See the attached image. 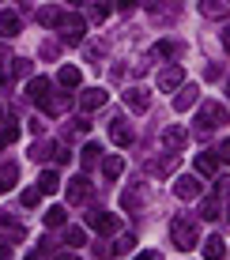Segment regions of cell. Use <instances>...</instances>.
Segmentation results:
<instances>
[{
  "mask_svg": "<svg viewBox=\"0 0 230 260\" xmlns=\"http://www.w3.org/2000/svg\"><path fill=\"white\" fill-rule=\"evenodd\" d=\"M170 241H174V249H181V253L196 249V241H200V222L189 219V215H174V219H170Z\"/></svg>",
  "mask_w": 230,
  "mask_h": 260,
  "instance_id": "6da1fadb",
  "label": "cell"
},
{
  "mask_svg": "<svg viewBox=\"0 0 230 260\" xmlns=\"http://www.w3.org/2000/svg\"><path fill=\"white\" fill-rule=\"evenodd\" d=\"M219 124H226V106L223 102H204L196 110V128L200 132H215Z\"/></svg>",
  "mask_w": 230,
  "mask_h": 260,
  "instance_id": "7a4b0ae2",
  "label": "cell"
},
{
  "mask_svg": "<svg viewBox=\"0 0 230 260\" xmlns=\"http://www.w3.org/2000/svg\"><path fill=\"white\" fill-rule=\"evenodd\" d=\"M57 30H60V42H68V46H79V42L87 38V19L83 15H60V23H57Z\"/></svg>",
  "mask_w": 230,
  "mask_h": 260,
  "instance_id": "3957f363",
  "label": "cell"
},
{
  "mask_svg": "<svg viewBox=\"0 0 230 260\" xmlns=\"http://www.w3.org/2000/svg\"><path fill=\"white\" fill-rule=\"evenodd\" d=\"M185 143H189V128H185V124H166L162 128V147L170 151V155L185 151Z\"/></svg>",
  "mask_w": 230,
  "mask_h": 260,
  "instance_id": "277c9868",
  "label": "cell"
},
{
  "mask_svg": "<svg viewBox=\"0 0 230 260\" xmlns=\"http://www.w3.org/2000/svg\"><path fill=\"white\" fill-rule=\"evenodd\" d=\"M204 192V185H200V174H185L174 181V196L178 200H196V196Z\"/></svg>",
  "mask_w": 230,
  "mask_h": 260,
  "instance_id": "5b68a950",
  "label": "cell"
},
{
  "mask_svg": "<svg viewBox=\"0 0 230 260\" xmlns=\"http://www.w3.org/2000/svg\"><path fill=\"white\" fill-rule=\"evenodd\" d=\"M132 245H136V238L132 234H121L117 241H113V245H94V256H106V260H113V256H125V253H132Z\"/></svg>",
  "mask_w": 230,
  "mask_h": 260,
  "instance_id": "8992f818",
  "label": "cell"
},
{
  "mask_svg": "<svg viewBox=\"0 0 230 260\" xmlns=\"http://www.w3.org/2000/svg\"><path fill=\"white\" fill-rule=\"evenodd\" d=\"M91 196H94V189L87 177H72L68 181V204H91Z\"/></svg>",
  "mask_w": 230,
  "mask_h": 260,
  "instance_id": "52a82bcc",
  "label": "cell"
},
{
  "mask_svg": "<svg viewBox=\"0 0 230 260\" xmlns=\"http://www.w3.org/2000/svg\"><path fill=\"white\" fill-rule=\"evenodd\" d=\"M181 83H185V72L178 68V64H170V68H162L158 72V91H181Z\"/></svg>",
  "mask_w": 230,
  "mask_h": 260,
  "instance_id": "ba28073f",
  "label": "cell"
},
{
  "mask_svg": "<svg viewBox=\"0 0 230 260\" xmlns=\"http://www.w3.org/2000/svg\"><path fill=\"white\" fill-rule=\"evenodd\" d=\"M87 226L91 230H98V234H113V230H117V219H113L110 211H87Z\"/></svg>",
  "mask_w": 230,
  "mask_h": 260,
  "instance_id": "9c48e42d",
  "label": "cell"
},
{
  "mask_svg": "<svg viewBox=\"0 0 230 260\" xmlns=\"http://www.w3.org/2000/svg\"><path fill=\"white\" fill-rule=\"evenodd\" d=\"M125 106H128L132 113H147L151 98H147V91H144V87H128V91H125Z\"/></svg>",
  "mask_w": 230,
  "mask_h": 260,
  "instance_id": "30bf717a",
  "label": "cell"
},
{
  "mask_svg": "<svg viewBox=\"0 0 230 260\" xmlns=\"http://www.w3.org/2000/svg\"><path fill=\"white\" fill-rule=\"evenodd\" d=\"M38 106H42V110L49 113V117H57V113H64L68 106H72V94H46V98H42Z\"/></svg>",
  "mask_w": 230,
  "mask_h": 260,
  "instance_id": "8fae6325",
  "label": "cell"
},
{
  "mask_svg": "<svg viewBox=\"0 0 230 260\" xmlns=\"http://www.w3.org/2000/svg\"><path fill=\"white\" fill-rule=\"evenodd\" d=\"M106 98H110V94H106V87H87V91L79 94V106H83V110H102Z\"/></svg>",
  "mask_w": 230,
  "mask_h": 260,
  "instance_id": "7c38bea8",
  "label": "cell"
},
{
  "mask_svg": "<svg viewBox=\"0 0 230 260\" xmlns=\"http://www.w3.org/2000/svg\"><path fill=\"white\" fill-rule=\"evenodd\" d=\"M219 162H223V158H219L215 151H204V155H196V174L200 177H215L219 174Z\"/></svg>",
  "mask_w": 230,
  "mask_h": 260,
  "instance_id": "4fadbf2b",
  "label": "cell"
},
{
  "mask_svg": "<svg viewBox=\"0 0 230 260\" xmlns=\"http://www.w3.org/2000/svg\"><path fill=\"white\" fill-rule=\"evenodd\" d=\"M57 83H60V87H64V91H76V87H79V83H83V72H79L76 64H64V68H60V72H57Z\"/></svg>",
  "mask_w": 230,
  "mask_h": 260,
  "instance_id": "5bb4252c",
  "label": "cell"
},
{
  "mask_svg": "<svg viewBox=\"0 0 230 260\" xmlns=\"http://www.w3.org/2000/svg\"><path fill=\"white\" fill-rule=\"evenodd\" d=\"M110 140L117 143V147H128V143L136 140V136H132V128H128V124L117 117V121H110Z\"/></svg>",
  "mask_w": 230,
  "mask_h": 260,
  "instance_id": "9a60e30c",
  "label": "cell"
},
{
  "mask_svg": "<svg viewBox=\"0 0 230 260\" xmlns=\"http://www.w3.org/2000/svg\"><path fill=\"white\" fill-rule=\"evenodd\" d=\"M200 12L208 19H226L230 15V0H200Z\"/></svg>",
  "mask_w": 230,
  "mask_h": 260,
  "instance_id": "2e32d148",
  "label": "cell"
},
{
  "mask_svg": "<svg viewBox=\"0 0 230 260\" xmlns=\"http://www.w3.org/2000/svg\"><path fill=\"white\" fill-rule=\"evenodd\" d=\"M23 30V19L15 12H4L0 15V38H15V34Z\"/></svg>",
  "mask_w": 230,
  "mask_h": 260,
  "instance_id": "e0dca14e",
  "label": "cell"
},
{
  "mask_svg": "<svg viewBox=\"0 0 230 260\" xmlns=\"http://www.w3.org/2000/svg\"><path fill=\"white\" fill-rule=\"evenodd\" d=\"M15 181H19V166L15 162H0V192L15 189Z\"/></svg>",
  "mask_w": 230,
  "mask_h": 260,
  "instance_id": "ac0fdd59",
  "label": "cell"
},
{
  "mask_svg": "<svg viewBox=\"0 0 230 260\" xmlns=\"http://www.w3.org/2000/svg\"><path fill=\"white\" fill-rule=\"evenodd\" d=\"M223 256H226V241L219 238V234H211L204 241V260H223Z\"/></svg>",
  "mask_w": 230,
  "mask_h": 260,
  "instance_id": "d6986e66",
  "label": "cell"
},
{
  "mask_svg": "<svg viewBox=\"0 0 230 260\" xmlns=\"http://www.w3.org/2000/svg\"><path fill=\"white\" fill-rule=\"evenodd\" d=\"M0 226H4V234H8V238H15V241H23V238H26L23 222H15V219H12V211H4V215H0Z\"/></svg>",
  "mask_w": 230,
  "mask_h": 260,
  "instance_id": "ffe728a7",
  "label": "cell"
},
{
  "mask_svg": "<svg viewBox=\"0 0 230 260\" xmlns=\"http://www.w3.org/2000/svg\"><path fill=\"white\" fill-rule=\"evenodd\" d=\"M26 94H30L34 102H42V98L49 94V79H46V76H30V83H26Z\"/></svg>",
  "mask_w": 230,
  "mask_h": 260,
  "instance_id": "44dd1931",
  "label": "cell"
},
{
  "mask_svg": "<svg viewBox=\"0 0 230 260\" xmlns=\"http://www.w3.org/2000/svg\"><path fill=\"white\" fill-rule=\"evenodd\" d=\"M196 87H181V91H178V98H174V110H178V113H185V110H192V102H196Z\"/></svg>",
  "mask_w": 230,
  "mask_h": 260,
  "instance_id": "7402d4cb",
  "label": "cell"
},
{
  "mask_svg": "<svg viewBox=\"0 0 230 260\" xmlns=\"http://www.w3.org/2000/svg\"><path fill=\"white\" fill-rule=\"evenodd\" d=\"M38 189L46 192V196L60 189V177H57V170H42V174H38Z\"/></svg>",
  "mask_w": 230,
  "mask_h": 260,
  "instance_id": "603a6c76",
  "label": "cell"
},
{
  "mask_svg": "<svg viewBox=\"0 0 230 260\" xmlns=\"http://www.w3.org/2000/svg\"><path fill=\"white\" fill-rule=\"evenodd\" d=\"M121 170H125L121 155H110V158L102 162V177H106V181H117V177H121Z\"/></svg>",
  "mask_w": 230,
  "mask_h": 260,
  "instance_id": "cb8c5ba5",
  "label": "cell"
},
{
  "mask_svg": "<svg viewBox=\"0 0 230 260\" xmlns=\"http://www.w3.org/2000/svg\"><path fill=\"white\" fill-rule=\"evenodd\" d=\"M174 170H178V155H170V151H166V158H158V162H151V174H158V177L174 174Z\"/></svg>",
  "mask_w": 230,
  "mask_h": 260,
  "instance_id": "d4e9b609",
  "label": "cell"
},
{
  "mask_svg": "<svg viewBox=\"0 0 230 260\" xmlns=\"http://www.w3.org/2000/svg\"><path fill=\"white\" fill-rule=\"evenodd\" d=\"M57 147H60V143H34V147H30V158H38V162H46V158H53V155H57Z\"/></svg>",
  "mask_w": 230,
  "mask_h": 260,
  "instance_id": "484cf974",
  "label": "cell"
},
{
  "mask_svg": "<svg viewBox=\"0 0 230 260\" xmlns=\"http://www.w3.org/2000/svg\"><path fill=\"white\" fill-rule=\"evenodd\" d=\"M42 196H46V192H42L38 185H34V189H23V192H19V204H23V208H38V204H42Z\"/></svg>",
  "mask_w": 230,
  "mask_h": 260,
  "instance_id": "4316f807",
  "label": "cell"
},
{
  "mask_svg": "<svg viewBox=\"0 0 230 260\" xmlns=\"http://www.w3.org/2000/svg\"><path fill=\"white\" fill-rule=\"evenodd\" d=\"M98 155H102V147H98V143H87V147L79 151V162H83L87 170H91L94 162H98Z\"/></svg>",
  "mask_w": 230,
  "mask_h": 260,
  "instance_id": "83f0119b",
  "label": "cell"
},
{
  "mask_svg": "<svg viewBox=\"0 0 230 260\" xmlns=\"http://www.w3.org/2000/svg\"><path fill=\"white\" fill-rule=\"evenodd\" d=\"M110 12H113L110 0H98V4L91 8V19H94V23H106V19H110Z\"/></svg>",
  "mask_w": 230,
  "mask_h": 260,
  "instance_id": "f1b7e54d",
  "label": "cell"
},
{
  "mask_svg": "<svg viewBox=\"0 0 230 260\" xmlns=\"http://www.w3.org/2000/svg\"><path fill=\"white\" fill-rule=\"evenodd\" d=\"M64 219H68V211L60 208V204H57V208H49V211H46V226H64Z\"/></svg>",
  "mask_w": 230,
  "mask_h": 260,
  "instance_id": "f546056e",
  "label": "cell"
},
{
  "mask_svg": "<svg viewBox=\"0 0 230 260\" xmlns=\"http://www.w3.org/2000/svg\"><path fill=\"white\" fill-rule=\"evenodd\" d=\"M38 23L42 26H57L60 23V12H57V8H38Z\"/></svg>",
  "mask_w": 230,
  "mask_h": 260,
  "instance_id": "4dcf8cb0",
  "label": "cell"
},
{
  "mask_svg": "<svg viewBox=\"0 0 230 260\" xmlns=\"http://www.w3.org/2000/svg\"><path fill=\"white\" fill-rule=\"evenodd\" d=\"M64 241H68V245H76V249H79V245H87V234H83L79 226H68V230H64Z\"/></svg>",
  "mask_w": 230,
  "mask_h": 260,
  "instance_id": "1f68e13d",
  "label": "cell"
},
{
  "mask_svg": "<svg viewBox=\"0 0 230 260\" xmlns=\"http://www.w3.org/2000/svg\"><path fill=\"white\" fill-rule=\"evenodd\" d=\"M200 215H204V219H219V196H211V200L200 204Z\"/></svg>",
  "mask_w": 230,
  "mask_h": 260,
  "instance_id": "d6a6232c",
  "label": "cell"
},
{
  "mask_svg": "<svg viewBox=\"0 0 230 260\" xmlns=\"http://www.w3.org/2000/svg\"><path fill=\"white\" fill-rule=\"evenodd\" d=\"M155 57H174V53H178V46H174V42H155Z\"/></svg>",
  "mask_w": 230,
  "mask_h": 260,
  "instance_id": "836d02e7",
  "label": "cell"
},
{
  "mask_svg": "<svg viewBox=\"0 0 230 260\" xmlns=\"http://www.w3.org/2000/svg\"><path fill=\"white\" fill-rule=\"evenodd\" d=\"M57 53H60V46H57V42H42V57L57 60Z\"/></svg>",
  "mask_w": 230,
  "mask_h": 260,
  "instance_id": "e575fe53",
  "label": "cell"
},
{
  "mask_svg": "<svg viewBox=\"0 0 230 260\" xmlns=\"http://www.w3.org/2000/svg\"><path fill=\"white\" fill-rule=\"evenodd\" d=\"M215 196H219V200L230 196V177H219V181H215Z\"/></svg>",
  "mask_w": 230,
  "mask_h": 260,
  "instance_id": "d590c367",
  "label": "cell"
},
{
  "mask_svg": "<svg viewBox=\"0 0 230 260\" xmlns=\"http://www.w3.org/2000/svg\"><path fill=\"white\" fill-rule=\"evenodd\" d=\"M68 158H72V151H68V147H64V143H60V147H57V155H53V162H57V166H64V162H68Z\"/></svg>",
  "mask_w": 230,
  "mask_h": 260,
  "instance_id": "8d00e7d4",
  "label": "cell"
},
{
  "mask_svg": "<svg viewBox=\"0 0 230 260\" xmlns=\"http://www.w3.org/2000/svg\"><path fill=\"white\" fill-rule=\"evenodd\" d=\"M121 208H140V196L136 192H125V196H121Z\"/></svg>",
  "mask_w": 230,
  "mask_h": 260,
  "instance_id": "74e56055",
  "label": "cell"
},
{
  "mask_svg": "<svg viewBox=\"0 0 230 260\" xmlns=\"http://www.w3.org/2000/svg\"><path fill=\"white\" fill-rule=\"evenodd\" d=\"M215 155H219V158H223V162H230V136H226L223 143H219V151H215Z\"/></svg>",
  "mask_w": 230,
  "mask_h": 260,
  "instance_id": "f35d334b",
  "label": "cell"
},
{
  "mask_svg": "<svg viewBox=\"0 0 230 260\" xmlns=\"http://www.w3.org/2000/svg\"><path fill=\"white\" fill-rule=\"evenodd\" d=\"M72 132H91V121H87V117H76V121H72Z\"/></svg>",
  "mask_w": 230,
  "mask_h": 260,
  "instance_id": "ab89813d",
  "label": "cell"
},
{
  "mask_svg": "<svg viewBox=\"0 0 230 260\" xmlns=\"http://www.w3.org/2000/svg\"><path fill=\"white\" fill-rule=\"evenodd\" d=\"M4 136H8V143H12V140H19V124L12 121V124H8V128H4Z\"/></svg>",
  "mask_w": 230,
  "mask_h": 260,
  "instance_id": "60d3db41",
  "label": "cell"
},
{
  "mask_svg": "<svg viewBox=\"0 0 230 260\" xmlns=\"http://www.w3.org/2000/svg\"><path fill=\"white\" fill-rule=\"evenodd\" d=\"M102 53H106V49L98 46V42H94V46H87V57H91V60H98V57H102Z\"/></svg>",
  "mask_w": 230,
  "mask_h": 260,
  "instance_id": "b9f144b4",
  "label": "cell"
},
{
  "mask_svg": "<svg viewBox=\"0 0 230 260\" xmlns=\"http://www.w3.org/2000/svg\"><path fill=\"white\" fill-rule=\"evenodd\" d=\"M0 260H12V249H8L4 241H0Z\"/></svg>",
  "mask_w": 230,
  "mask_h": 260,
  "instance_id": "7bdbcfd3",
  "label": "cell"
},
{
  "mask_svg": "<svg viewBox=\"0 0 230 260\" xmlns=\"http://www.w3.org/2000/svg\"><path fill=\"white\" fill-rule=\"evenodd\" d=\"M57 260H83V256H79V253H60Z\"/></svg>",
  "mask_w": 230,
  "mask_h": 260,
  "instance_id": "ee69618b",
  "label": "cell"
},
{
  "mask_svg": "<svg viewBox=\"0 0 230 260\" xmlns=\"http://www.w3.org/2000/svg\"><path fill=\"white\" fill-rule=\"evenodd\" d=\"M136 260H158V253H140Z\"/></svg>",
  "mask_w": 230,
  "mask_h": 260,
  "instance_id": "f6af8a7d",
  "label": "cell"
},
{
  "mask_svg": "<svg viewBox=\"0 0 230 260\" xmlns=\"http://www.w3.org/2000/svg\"><path fill=\"white\" fill-rule=\"evenodd\" d=\"M223 46L230 49V26H226V30H223Z\"/></svg>",
  "mask_w": 230,
  "mask_h": 260,
  "instance_id": "bcb514c9",
  "label": "cell"
},
{
  "mask_svg": "<svg viewBox=\"0 0 230 260\" xmlns=\"http://www.w3.org/2000/svg\"><path fill=\"white\" fill-rule=\"evenodd\" d=\"M132 4H136V0H117V8H132Z\"/></svg>",
  "mask_w": 230,
  "mask_h": 260,
  "instance_id": "7dc6e473",
  "label": "cell"
},
{
  "mask_svg": "<svg viewBox=\"0 0 230 260\" xmlns=\"http://www.w3.org/2000/svg\"><path fill=\"white\" fill-rule=\"evenodd\" d=\"M8 147V136H4V132H0V151H4Z\"/></svg>",
  "mask_w": 230,
  "mask_h": 260,
  "instance_id": "c3c4849f",
  "label": "cell"
},
{
  "mask_svg": "<svg viewBox=\"0 0 230 260\" xmlns=\"http://www.w3.org/2000/svg\"><path fill=\"white\" fill-rule=\"evenodd\" d=\"M4 117H8V110H4V106H0V124H4Z\"/></svg>",
  "mask_w": 230,
  "mask_h": 260,
  "instance_id": "681fc988",
  "label": "cell"
},
{
  "mask_svg": "<svg viewBox=\"0 0 230 260\" xmlns=\"http://www.w3.org/2000/svg\"><path fill=\"white\" fill-rule=\"evenodd\" d=\"M68 4H83V0H68Z\"/></svg>",
  "mask_w": 230,
  "mask_h": 260,
  "instance_id": "f907efd6",
  "label": "cell"
},
{
  "mask_svg": "<svg viewBox=\"0 0 230 260\" xmlns=\"http://www.w3.org/2000/svg\"><path fill=\"white\" fill-rule=\"evenodd\" d=\"M26 260H42V256H26Z\"/></svg>",
  "mask_w": 230,
  "mask_h": 260,
  "instance_id": "816d5d0a",
  "label": "cell"
},
{
  "mask_svg": "<svg viewBox=\"0 0 230 260\" xmlns=\"http://www.w3.org/2000/svg\"><path fill=\"white\" fill-rule=\"evenodd\" d=\"M226 91H230V79H226Z\"/></svg>",
  "mask_w": 230,
  "mask_h": 260,
  "instance_id": "f5cc1de1",
  "label": "cell"
}]
</instances>
